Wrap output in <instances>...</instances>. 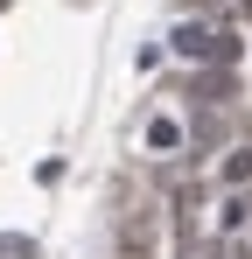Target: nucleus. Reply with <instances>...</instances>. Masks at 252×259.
<instances>
[{
	"label": "nucleus",
	"mask_w": 252,
	"mask_h": 259,
	"mask_svg": "<svg viewBox=\"0 0 252 259\" xmlns=\"http://www.w3.org/2000/svg\"><path fill=\"white\" fill-rule=\"evenodd\" d=\"M0 7H7V0H0Z\"/></svg>",
	"instance_id": "nucleus-6"
},
{
	"label": "nucleus",
	"mask_w": 252,
	"mask_h": 259,
	"mask_svg": "<svg viewBox=\"0 0 252 259\" xmlns=\"http://www.w3.org/2000/svg\"><path fill=\"white\" fill-rule=\"evenodd\" d=\"M182 140H189V133L175 126L168 112H161V119H154V126H147V147H154V154H168V147H182Z\"/></svg>",
	"instance_id": "nucleus-3"
},
{
	"label": "nucleus",
	"mask_w": 252,
	"mask_h": 259,
	"mask_svg": "<svg viewBox=\"0 0 252 259\" xmlns=\"http://www.w3.org/2000/svg\"><path fill=\"white\" fill-rule=\"evenodd\" d=\"M175 56H189V63H231V70H238L245 42H238V35H217L203 21H182V28H175Z\"/></svg>",
	"instance_id": "nucleus-1"
},
{
	"label": "nucleus",
	"mask_w": 252,
	"mask_h": 259,
	"mask_svg": "<svg viewBox=\"0 0 252 259\" xmlns=\"http://www.w3.org/2000/svg\"><path fill=\"white\" fill-rule=\"evenodd\" d=\"M154 238H161L154 210H126V224H119V252L126 259H154Z\"/></svg>",
	"instance_id": "nucleus-2"
},
{
	"label": "nucleus",
	"mask_w": 252,
	"mask_h": 259,
	"mask_svg": "<svg viewBox=\"0 0 252 259\" xmlns=\"http://www.w3.org/2000/svg\"><path fill=\"white\" fill-rule=\"evenodd\" d=\"M217 175H224V189H238V182L252 175V147H231V154H224V168H217Z\"/></svg>",
	"instance_id": "nucleus-4"
},
{
	"label": "nucleus",
	"mask_w": 252,
	"mask_h": 259,
	"mask_svg": "<svg viewBox=\"0 0 252 259\" xmlns=\"http://www.w3.org/2000/svg\"><path fill=\"white\" fill-rule=\"evenodd\" d=\"M182 7H217V0H182Z\"/></svg>",
	"instance_id": "nucleus-5"
}]
</instances>
